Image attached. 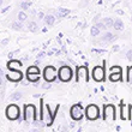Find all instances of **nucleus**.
<instances>
[{
	"label": "nucleus",
	"mask_w": 132,
	"mask_h": 132,
	"mask_svg": "<svg viewBox=\"0 0 132 132\" xmlns=\"http://www.w3.org/2000/svg\"><path fill=\"white\" fill-rule=\"evenodd\" d=\"M5 115L9 120H12V121L17 120V119L21 118V108L14 103L9 104L5 109Z\"/></svg>",
	"instance_id": "nucleus-1"
},
{
	"label": "nucleus",
	"mask_w": 132,
	"mask_h": 132,
	"mask_svg": "<svg viewBox=\"0 0 132 132\" xmlns=\"http://www.w3.org/2000/svg\"><path fill=\"white\" fill-rule=\"evenodd\" d=\"M91 76H93V79L95 82H103L104 77H106V61H103V66H100V65L95 66L93 69Z\"/></svg>",
	"instance_id": "nucleus-2"
},
{
	"label": "nucleus",
	"mask_w": 132,
	"mask_h": 132,
	"mask_svg": "<svg viewBox=\"0 0 132 132\" xmlns=\"http://www.w3.org/2000/svg\"><path fill=\"white\" fill-rule=\"evenodd\" d=\"M24 121L25 122L37 121L36 107H35L34 104H25V107H24Z\"/></svg>",
	"instance_id": "nucleus-3"
},
{
	"label": "nucleus",
	"mask_w": 132,
	"mask_h": 132,
	"mask_svg": "<svg viewBox=\"0 0 132 132\" xmlns=\"http://www.w3.org/2000/svg\"><path fill=\"white\" fill-rule=\"evenodd\" d=\"M117 118V109L113 104L108 103L103 106V120L106 121H114Z\"/></svg>",
	"instance_id": "nucleus-4"
},
{
	"label": "nucleus",
	"mask_w": 132,
	"mask_h": 132,
	"mask_svg": "<svg viewBox=\"0 0 132 132\" xmlns=\"http://www.w3.org/2000/svg\"><path fill=\"white\" fill-rule=\"evenodd\" d=\"M58 77L61 82H70L72 78V70L69 65L60 66L58 70Z\"/></svg>",
	"instance_id": "nucleus-5"
},
{
	"label": "nucleus",
	"mask_w": 132,
	"mask_h": 132,
	"mask_svg": "<svg viewBox=\"0 0 132 132\" xmlns=\"http://www.w3.org/2000/svg\"><path fill=\"white\" fill-rule=\"evenodd\" d=\"M85 117H87L88 120L90 121H94L96 119H98L100 117V109L96 104H89L85 108Z\"/></svg>",
	"instance_id": "nucleus-6"
},
{
	"label": "nucleus",
	"mask_w": 132,
	"mask_h": 132,
	"mask_svg": "<svg viewBox=\"0 0 132 132\" xmlns=\"http://www.w3.org/2000/svg\"><path fill=\"white\" fill-rule=\"evenodd\" d=\"M56 76H58V71L54 66H46L45 70H43V78H45L46 82H54L56 79Z\"/></svg>",
	"instance_id": "nucleus-7"
},
{
	"label": "nucleus",
	"mask_w": 132,
	"mask_h": 132,
	"mask_svg": "<svg viewBox=\"0 0 132 132\" xmlns=\"http://www.w3.org/2000/svg\"><path fill=\"white\" fill-rule=\"evenodd\" d=\"M70 115H71V118L75 120V121H80L82 119H83V112H82V106L80 103L78 104H73L71 109H70Z\"/></svg>",
	"instance_id": "nucleus-8"
},
{
	"label": "nucleus",
	"mask_w": 132,
	"mask_h": 132,
	"mask_svg": "<svg viewBox=\"0 0 132 132\" xmlns=\"http://www.w3.org/2000/svg\"><path fill=\"white\" fill-rule=\"evenodd\" d=\"M84 78L85 82L89 80V73H88V65L79 66L76 69V82H80V79Z\"/></svg>",
	"instance_id": "nucleus-9"
},
{
	"label": "nucleus",
	"mask_w": 132,
	"mask_h": 132,
	"mask_svg": "<svg viewBox=\"0 0 132 132\" xmlns=\"http://www.w3.org/2000/svg\"><path fill=\"white\" fill-rule=\"evenodd\" d=\"M111 75H109V79L112 82H118L121 80V75H122V70L120 66H113L111 69Z\"/></svg>",
	"instance_id": "nucleus-10"
},
{
	"label": "nucleus",
	"mask_w": 132,
	"mask_h": 132,
	"mask_svg": "<svg viewBox=\"0 0 132 132\" xmlns=\"http://www.w3.org/2000/svg\"><path fill=\"white\" fill-rule=\"evenodd\" d=\"M118 38V36L114 34V32L112 31H104L103 34H102V36L100 37L101 42H103V43H112V42H114L115 40Z\"/></svg>",
	"instance_id": "nucleus-11"
},
{
	"label": "nucleus",
	"mask_w": 132,
	"mask_h": 132,
	"mask_svg": "<svg viewBox=\"0 0 132 132\" xmlns=\"http://www.w3.org/2000/svg\"><path fill=\"white\" fill-rule=\"evenodd\" d=\"M12 71V73H9L6 75V78L7 80H10V82H14V83H18V82H21L23 79V73L21 71H14V70H10Z\"/></svg>",
	"instance_id": "nucleus-12"
},
{
	"label": "nucleus",
	"mask_w": 132,
	"mask_h": 132,
	"mask_svg": "<svg viewBox=\"0 0 132 132\" xmlns=\"http://www.w3.org/2000/svg\"><path fill=\"white\" fill-rule=\"evenodd\" d=\"M55 21H56V16L53 13H47L45 19H43V22H45V24L47 27H53L55 24Z\"/></svg>",
	"instance_id": "nucleus-13"
},
{
	"label": "nucleus",
	"mask_w": 132,
	"mask_h": 132,
	"mask_svg": "<svg viewBox=\"0 0 132 132\" xmlns=\"http://www.w3.org/2000/svg\"><path fill=\"white\" fill-rule=\"evenodd\" d=\"M10 28L12 29V30H14V31H23V30H24V24H23V22L17 19V21H14L11 23Z\"/></svg>",
	"instance_id": "nucleus-14"
},
{
	"label": "nucleus",
	"mask_w": 132,
	"mask_h": 132,
	"mask_svg": "<svg viewBox=\"0 0 132 132\" xmlns=\"http://www.w3.org/2000/svg\"><path fill=\"white\" fill-rule=\"evenodd\" d=\"M27 30H28L29 32H37L38 30H40V27H38L37 22L35 21H29L28 24H27Z\"/></svg>",
	"instance_id": "nucleus-15"
},
{
	"label": "nucleus",
	"mask_w": 132,
	"mask_h": 132,
	"mask_svg": "<svg viewBox=\"0 0 132 132\" xmlns=\"http://www.w3.org/2000/svg\"><path fill=\"white\" fill-rule=\"evenodd\" d=\"M70 12H71V11H70L69 9H65V7H58V10L54 12V14H55L58 18H64V17H66L67 14H70Z\"/></svg>",
	"instance_id": "nucleus-16"
},
{
	"label": "nucleus",
	"mask_w": 132,
	"mask_h": 132,
	"mask_svg": "<svg viewBox=\"0 0 132 132\" xmlns=\"http://www.w3.org/2000/svg\"><path fill=\"white\" fill-rule=\"evenodd\" d=\"M124 28H125V24H124V22H122L121 18H115V19H114V27H113V29H114L115 31H122V30H124Z\"/></svg>",
	"instance_id": "nucleus-17"
},
{
	"label": "nucleus",
	"mask_w": 132,
	"mask_h": 132,
	"mask_svg": "<svg viewBox=\"0 0 132 132\" xmlns=\"http://www.w3.org/2000/svg\"><path fill=\"white\" fill-rule=\"evenodd\" d=\"M10 101L11 102H17V101H19V100H22L23 98V93L22 91H19V90H17V91H13L12 94L10 95Z\"/></svg>",
	"instance_id": "nucleus-18"
},
{
	"label": "nucleus",
	"mask_w": 132,
	"mask_h": 132,
	"mask_svg": "<svg viewBox=\"0 0 132 132\" xmlns=\"http://www.w3.org/2000/svg\"><path fill=\"white\" fill-rule=\"evenodd\" d=\"M31 6H32V3L31 1H28V0H23V1L19 3V9L23 11H29L31 9Z\"/></svg>",
	"instance_id": "nucleus-19"
},
{
	"label": "nucleus",
	"mask_w": 132,
	"mask_h": 132,
	"mask_svg": "<svg viewBox=\"0 0 132 132\" xmlns=\"http://www.w3.org/2000/svg\"><path fill=\"white\" fill-rule=\"evenodd\" d=\"M28 18H29V16H28V13H27V11H23V10H19V12L17 13V19L18 21H21V22H27L28 21Z\"/></svg>",
	"instance_id": "nucleus-20"
},
{
	"label": "nucleus",
	"mask_w": 132,
	"mask_h": 132,
	"mask_svg": "<svg viewBox=\"0 0 132 132\" xmlns=\"http://www.w3.org/2000/svg\"><path fill=\"white\" fill-rule=\"evenodd\" d=\"M27 79L31 83H37L40 82V75H35V73H27Z\"/></svg>",
	"instance_id": "nucleus-21"
},
{
	"label": "nucleus",
	"mask_w": 132,
	"mask_h": 132,
	"mask_svg": "<svg viewBox=\"0 0 132 132\" xmlns=\"http://www.w3.org/2000/svg\"><path fill=\"white\" fill-rule=\"evenodd\" d=\"M102 21L106 23V25L108 27V29H113V27H114V19L111 17H104L102 18Z\"/></svg>",
	"instance_id": "nucleus-22"
},
{
	"label": "nucleus",
	"mask_w": 132,
	"mask_h": 132,
	"mask_svg": "<svg viewBox=\"0 0 132 132\" xmlns=\"http://www.w3.org/2000/svg\"><path fill=\"white\" fill-rule=\"evenodd\" d=\"M90 35L91 36H93V37H96V36H100L101 35V30L100 29L97 28V27H96V25H93V27H91L90 28Z\"/></svg>",
	"instance_id": "nucleus-23"
},
{
	"label": "nucleus",
	"mask_w": 132,
	"mask_h": 132,
	"mask_svg": "<svg viewBox=\"0 0 132 132\" xmlns=\"http://www.w3.org/2000/svg\"><path fill=\"white\" fill-rule=\"evenodd\" d=\"M94 24L100 29L101 31H107L108 30V27L106 25V23H104L103 21H98V22H96V23H94Z\"/></svg>",
	"instance_id": "nucleus-24"
},
{
	"label": "nucleus",
	"mask_w": 132,
	"mask_h": 132,
	"mask_svg": "<svg viewBox=\"0 0 132 132\" xmlns=\"http://www.w3.org/2000/svg\"><path fill=\"white\" fill-rule=\"evenodd\" d=\"M27 73H35V75H40V69H38L37 65H32L30 66V67H28V70H27Z\"/></svg>",
	"instance_id": "nucleus-25"
},
{
	"label": "nucleus",
	"mask_w": 132,
	"mask_h": 132,
	"mask_svg": "<svg viewBox=\"0 0 132 132\" xmlns=\"http://www.w3.org/2000/svg\"><path fill=\"white\" fill-rule=\"evenodd\" d=\"M120 118H121V120H126V114H125V111H124V103H120Z\"/></svg>",
	"instance_id": "nucleus-26"
},
{
	"label": "nucleus",
	"mask_w": 132,
	"mask_h": 132,
	"mask_svg": "<svg viewBox=\"0 0 132 132\" xmlns=\"http://www.w3.org/2000/svg\"><path fill=\"white\" fill-rule=\"evenodd\" d=\"M9 43H10V37H6V38H4V40H1V41H0V46H1L3 48H5Z\"/></svg>",
	"instance_id": "nucleus-27"
},
{
	"label": "nucleus",
	"mask_w": 132,
	"mask_h": 132,
	"mask_svg": "<svg viewBox=\"0 0 132 132\" xmlns=\"http://www.w3.org/2000/svg\"><path fill=\"white\" fill-rule=\"evenodd\" d=\"M127 82L132 84V66L127 69Z\"/></svg>",
	"instance_id": "nucleus-28"
},
{
	"label": "nucleus",
	"mask_w": 132,
	"mask_h": 132,
	"mask_svg": "<svg viewBox=\"0 0 132 132\" xmlns=\"http://www.w3.org/2000/svg\"><path fill=\"white\" fill-rule=\"evenodd\" d=\"M36 17L38 18V21H43V19H45V17H46V13L43 12V11H38Z\"/></svg>",
	"instance_id": "nucleus-29"
},
{
	"label": "nucleus",
	"mask_w": 132,
	"mask_h": 132,
	"mask_svg": "<svg viewBox=\"0 0 132 132\" xmlns=\"http://www.w3.org/2000/svg\"><path fill=\"white\" fill-rule=\"evenodd\" d=\"M126 59L129 60V61H132V49H129L126 52Z\"/></svg>",
	"instance_id": "nucleus-30"
},
{
	"label": "nucleus",
	"mask_w": 132,
	"mask_h": 132,
	"mask_svg": "<svg viewBox=\"0 0 132 132\" xmlns=\"http://www.w3.org/2000/svg\"><path fill=\"white\" fill-rule=\"evenodd\" d=\"M90 1L91 0H82V1L79 3V7H84L85 5H88V4L90 3Z\"/></svg>",
	"instance_id": "nucleus-31"
},
{
	"label": "nucleus",
	"mask_w": 132,
	"mask_h": 132,
	"mask_svg": "<svg viewBox=\"0 0 132 132\" xmlns=\"http://www.w3.org/2000/svg\"><path fill=\"white\" fill-rule=\"evenodd\" d=\"M17 53H19V49L13 51V52H10V53H9V58H10V59H12V58L14 56V54H17Z\"/></svg>",
	"instance_id": "nucleus-32"
},
{
	"label": "nucleus",
	"mask_w": 132,
	"mask_h": 132,
	"mask_svg": "<svg viewBox=\"0 0 132 132\" xmlns=\"http://www.w3.org/2000/svg\"><path fill=\"white\" fill-rule=\"evenodd\" d=\"M45 56H46V53L42 51V52H40L37 55H36V58H37V59H42V58H45Z\"/></svg>",
	"instance_id": "nucleus-33"
},
{
	"label": "nucleus",
	"mask_w": 132,
	"mask_h": 132,
	"mask_svg": "<svg viewBox=\"0 0 132 132\" xmlns=\"http://www.w3.org/2000/svg\"><path fill=\"white\" fill-rule=\"evenodd\" d=\"M100 17H101V14L98 13V14H96V16H95V18L94 19H93V22H94V23H96V22H98V19H100Z\"/></svg>",
	"instance_id": "nucleus-34"
},
{
	"label": "nucleus",
	"mask_w": 132,
	"mask_h": 132,
	"mask_svg": "<svg viewBox=\"0 0 132 132\" xmlns=\"http://www.w3.org/2000/svg\"><path fill=\"white\" fill-rule=\"evenodd\" d=\"M115 13H117V14H120V16H122V14H125V12H124L122 10H117V11H115Z\"/></svg>",
	"instance_id": "nucleus-35"
},
{
	"label": "nucleus",
	"mask_w": 132,
	"mask_h": 132,
	"mask_svg": "<svg viewBox=\"0 0 132 132\" xmlns=\"http://www.w3.org/2000/svg\"><path fill=\"white\" fill-rule=\"evenodd\" d=\"M29 11H30V14H31L32 17H34L35 14H36V16H37V13H36V11H35V10H32V9H30V10H29Z\"/></svg>",
	"instance_id": "nucleus-36"
},
{
	"label": "nucleus",
	"mask_w": 132,
	"mask_h": 132,
	"mask_svg": "<svg viewBox=\"0 0 132 132\" xmlns=\"http://www.w3.org/2000/svg\"><path fill=\"white\" fill-rule=\"evenodd\" d=\"M9 10H10V6L5 7V9H3V10H1V13H5V12H6V11H9Z\"/></svg>",
	"instance_id": "nucleus-37"
},
{
	"label": "nucleus",
	"mask_w": 132,
	"mask_h": 132,
	"mask_svg": "<svg viewBox=\"0 0 132 132\" xmlns=\"http://www.w3.org/2000/svg\"><path fill=\"white\" fill-rule=\"evenodd\" d=\"M94 52H96V53H104V49H94Z\"/></svg>",
	"instance_id": "nucleus-38"
},
{
	"label": "nucleus",
	"mask_w": 132,
	"mask_h": 132,
	"mask_svg": "<svg viewBox=\"0 0 132 132\" xmlns=\"http://www.w3.org/2000/svg\"><path fill=\"white\" fill-rule=\"evenodd\" d=\"M56 64H58V65H59V66H64V65H67V64H66V63H64V61H58V63H56Z\"/></svg>",
	"instance_id": "nucleus-39"
},
{
	"label": "nucleus",
	"mask_w": 132,
	"mask_h": 132,
	"mask_svg": "<svg viewBox=\"0 0 132 132\" xmlns=\"http://www.w3.org/2000/svg\"><path fill=\"white\" fill-rule=\"evenodd\" d=\"M117 51H119V46H114L113 47V52H117Z\"/></svg>",
	"instance_id": "nucleus-40"
},
{
	"label": "nucleus",
	"mask_w": 132,
	"mask_h": 132,
	"mask_svg": "<svg viewBox=\"0 0 132 132\" xmlns=\"http://www.w3.org/2000/svg\"><path fill=\"white\" fill-rule=\"evenodd\" d=\"M40 64H41V59H37V60H36V61H35V65H40Z\"/></svg>",
	"instance_id": "nucleus-41"
},
{
	"label": "nucleus",
	"mask_w": 132,
	"mask_h": 132,
	"mask_svg": "<svg viewBox=\"0 0 132 132\" xmlns=\"http://www.w3.org/2000/svg\"><path fill=\"white\" fill-rule=\"evenodd\" d=\"M61 54V51H56L55 52V55H60Z\"/></svg>",
	"instance_id": "nucleus-42"
},
{
	"label": "nucleus",
	"mask_w": 132,
	"mask_h": 132,
	"mask_svg": "<svg viewBox=\"0 0 132 132\" xmlns=\"http://www.w3.org/2000/svg\"><path fill=\"white\" fill-rule=\"evenodd\" d=\"M70 127H71V129H72V127H75V122H71V124H70Z\"/></svg>",
	"instance_id": "nucleus-43"
},
{
	"label": "nucleus",
	"mask_w": 132,
	"mask_h": 132,
	"mask_svg": "<svg viewBox=\"0 0 132 132\" xmlns=\"http://www.w3.org/2000/svg\"><path fill=\"white\" fill-rule=\"evenodd\" d=\"M131 22H132V14H131Z\"/></svg>",
	"instance_id": "nucleus-44"
},
{
	"label": "nucleus",
	"mask_w": 132,
	"mask_h": 132,
	"mask_svg": "<svg viewBox=\"0 0 132 132\" xmlns=\"http://www.w3.org/2000/svg\"><path fill=\"white\" fill-rule=\"evenodd\" d=\"M131 126H132V122H131Z\"/></svg>",
	"instance_id": "nucleus-45"
},
{
	"label": "nucleus",
	"mask_w": 132,
	"mask_h": 132,
	"mask_svg": "<svg viewBox=\"0 0 132 132\" xmlns=\"http://www.w3.org/2000/svg\"><path fill=\"white\" fill-rule=\"evenodd\" d=\"M73 1H76V0H73Z\"/></svg>",
	"instance_id": "nucleus-46"
}]
</instances>
